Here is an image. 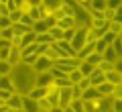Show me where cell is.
<instances>
[{
	"mask_svg": "<svg viewBox=\"0 0 122 112\" xmlns=\"http://www.w3.org/2000/svg\"><path fill=\"white\" fill-rule=\"evenodd\" d=\"M35 69L33 65H26V63H18L12 67L10 71V80H12V86L14 92L20 96H26L33 88H35Z\"/></svg>",
	"mask_w": 122,
	"mask_h": 112,
	"instance_id": "cell-1",
	"label": "cell"
},
{
	"mask_svg": "<svg viewBox=\"0 0 122 112\" xmlns=\"http://www.w3.org/2000/svg\"><path fill=\"white\" fill-rule=\"evenodd\" d=\"M77 63L79 61L75 59V57H57V59L53 61V67H57L59 71H63V73H69L71 69L77 67Z\"/></svg>",
	"mask_w": 122,
	"mask_h": 112,
	"instance_id": "cell-2",
	"label": "cell"
},
{
	"mask_svg": "<svg viewBox=\"0 0 122 112\" xmlns=\"http://www.w3.org/2000/svg\"><path fill=\"white\" fill-rule=\"evenodd\" d=\"M87 29V27H86ZM86 29H75V33H73V37H71V41H69V45H71V51H73V55L79 51V49L86 45Z\"/></svg>",
	"mask_w": 122,
	"mask_h": 112,
	"instance_id": "cell-3",
	"label": "cell"
},
{
	"mask_svg": "<svg viewBox=\"0 0 122 112\" xmlns=\"http://www.w3.org/2000/svg\"><path fill=\"white\" fill-rule=\"evenodd\" d=\"M22 12H25V14H26V16H29L33 22H37V21H43V18L47 16V12H45V8H43L41 4H39V6H26V4H25Z\"/></svg>",
	"mask_w": 122,
	"mask_h": 112,
	"instance_id": "cell-4",
	"label": "cell"
},
{
	"mask_svg": "<svg viewBox=\"0 0 122 112\" xmlns=\"http://www.w3.org/2000/svg\"><path fill=\"white\" fill-rule=\"evenodd\" d=\"M51 67H53V61L49 59V57H45V55H37L35 63H33V69H35V73H43V71H49Z\"/></svg>",
	"mask_w": 122,
	"mask_h": 112,
	"instance_id": "cell-5",
	"label": "cell"
},
{
	"mask_svg": "<svg viewBox=\"0 0 122 112\" xmlns=\"http://www.w3.org/2000/svg\"><path fill=\"white\" fill-rule=\"evenodd\" d=\"M53 47H55V51H57V55H59V57H73L71 45L67 43V41H55Z\"/></svg>",
	"mask_w": 122,
	"mask_h": 112,
	"instance_id": "cell-6",
	"label": "cell"
},
{
	"mask_svg": "<svg viewBox=\"0 0 122 112\" xmlns=\"http://www.w3.org/2000/svg\"><path fill=\"white\" fill-rule=\"evenodd\" d=\"M71 100H73L71 88H59V102H57V106L59 108H67L71 104Z\"/></svg>",
	"mask_w": 122,
	"mask_h": 112,
	"instance_id": "cell-7",
	"label": "cell"
},
{
	"mask_svg": "<svg viewBox=\"0 0 122 112\" xmlns=\"http://www.w3.org/2000/svg\"><path fill=\"white\" fill-rule=\"evenodd\" d=\"M51 84H53V75L49 71H43V73L35 75V88H49Z\"/></svg>",
	"mask_w": 122,
	"mask_h": 112,
	"instance_id": "cell-8",
	"label": "cell"
},
{
	"mask_svg": "<svg viewBox=\"0 0 122 112\" xmlns=\"http://www.w3.org/2000/svg\"><path fill=\"white\" fill-rule=\"evenodd\" d=\"M45 100H47V102L51 104L53 108L57 106V102H59V88H57L55 84H51V86L47 88V94H45Z\"/></svg>",
	"mask_w": 122,
	"mask_h": 112,
	"instance_id": "cell-9",
	"label": "cell"
},
{
	"mask_svg": "<svg viewBox=\"0 0 122 112\" xmlns=\"http://www.w3.org/2000/svg\"><path fill=\"white\" fill-rule=\"evenodd\" d=\"M104 80L112 86H120L122 84V71L120 69H112V71H106L104 73Z\"/></svg>",
	"mask_w": 122,
	"mask_h": 112,
	"instance_id": "cell-10",
	"label": "cell"
},
{
	"mask_svg": "<svg viewBox=\"0 0 122 112\" xmlns=\"http://www.w3.org/2000/svg\"><path fill=\"white\" fill-rule=\"evenodd\" d=\"M87 80H90V86H92V88H98L102 82H106V80H104V71H100L98 67L92 69V73L87 75Z\"/></svg>",
	"mask_w": 122,
	"mask_h": 112,
	"instance_id": "cell-11",
	"label": "cell"
},
{
	"mask_svg": "<svg viewBox=\"0 0 122 112\" xmlns=\"http://www.w3.org/2000/svg\"><path fill=\"white\" fill-rule=\"evenodd\" d=\"M4 104H6V106L10 108V110H20V108H22V96H20V94H16V92H14V94L10 96L8 100H6Z\"/></svg>",
	"mask_w": 122,
	"mask_h": 112,
	"instance_id": "cell-12",
	"label": "cell"
},
{
	"mask_svg": "<svg viewBox=\"0 0 122 112\" xmlns=\"http://www.w3.org/2000/svg\"><path fill=\"white\" fill-rule=\"evenodd\" d=\"M22 112H39V106H37V100H30L26 96H22Z\"/></svg>",
	"mask_w": 122,
	"mask_h": 112,
	"instance_id": "cell-13",
	"label": "cell"
},
{
	"mask_svg": "<svg viewBox=\"0 0 122 112\" xmlns=\"http://www.w3.org/2000/svg\"><path fill=\"white\" fill-rule=\"evenodd\" d=\"M98 98H100L98 90L90 86L87 90H83V92H81V98H79V100H83V102H92V100H98Z\"/></svg>",
	"mask_w": 122,
	"mask_h": 112,
	"instance_id": "cell-14",
	"label": "cell"
},
{
	"mask_svg": "<svg viewBox=\"0 0 122 112\" xmlns=\"http://www.w3.org/2000/svg\"><path fill=\"white\" fill-rule=\"evenodd\" d=\"M57 27H59L61 31H69V29H75V21L71 16H63L57 21Z\"/></svg>",
	"mask_w": 122,
	"mask_h": 112,
	"instance_id": "cell-15",
	"label": "cell"
},
{
	"mask_svg": "<svg viewBox=\"0 0 122 112\" xmlns=\"http://www.w3.org/2000/svg\"><path fill=\"white\" fill-rule=\"evenodd\" d=\"M6 61H8L10 65H18L20 63V49H16V47H10V53H8V57H6Z\"/></svg>",
	"mask_w": 122,
	"mask_h": 112,
	"instance_id": "cell-16",
	"label": "cell"
},
{
	"mask_svg": "<svg viewBox=\"0 0 122 112\" xmlns=\"http://www.w3.org/2000/svg\"><path fill=\"white\" fill-rule=\"evenodd\" d=\"M41 6L45 8V12H53L55 8H59L61 6V0H41Z\"/></svg>",
	"mask_w": 122,
	"mask_h": 112,
	"instance_id": "cell-17",
	"label": "cell"
},
{
	"mask_svg": "<svg viewBox=\"0 0 122 112\" xmlns=\"http://www.w3.org/2000/svg\"><path fill=\"white\" fill-rule=\"evenodd\" d=\"M45 94H47V88H33V90L26 94V98H30V100H41V98H45Z\"/></svg>",
	"mask_w": 122,
	"mask_h": 112,
	"instance_id": "cell-18",
	"label": "cell"
},
{
	"mask_svg": "<svg viewBox=\"0 0 122 112\" xmlns=\"http://www.w3.org/2000/svg\"><path fill=\"white\" fill-rule=\"evenodd\" d=\"M0 90L14 92V86H12V80H10V75H0Z\"/></svg>",
	"mask_w": 122,
	"mask_h": 112,
	"instance_id": "cell-19",
	"label": "cell"
},
{
	"mask_svg": "<svg viewBox=\"0 0 122 112\" xmlns=\"http://www.w3.org/2000/svg\"><path fill=\"white\" fill-rule=\"evenodd\" d=\"M35 37H37V33H33V29H30L29 33H25L20 37V49L26 47V45H30V43H35Z\"/></svg>",
	"mask_w": 122,
	"mask_h": 112,
	"instance_id": "cell-20",
	"label": "cell"
},
{
	"mask_svg": "<svg viewBox=\"0 0 122 112\" xmlns=\"http://www.w3.org/2000/svg\"><path fill=\"white\" fill-rule=\"evenodd\" d=\"M96 90H98V94H100V96H112L114 86H112V84H108V82H102Z\"/></svg>",
	"mask_w": 122,
	"mask_h": 112,
	"instance_id": "cell-21",
	"label": "cell"
},
{
	"mask_svg": "<svg viewBox=\"0 0 122 112\" xmlns=\"http://www.w3.org/2000/svg\"><path fill=\"white\" fill-rule=\"evenodd\" d=\"M83 61H86L87 65H92V67H98V63L102 61V55H100V53H96V51H94V53H90V55H87V57H86Z\"/></svg>",
	"mask_w": 122,
	"mask_h": 112,
	"instance_id": "cell-22",
	"label": "cell"
},
{
	"mask_svg": "<svg viewBox=\"0 0 122 112\" xmlns=\"http://www.w3.org/2000/svg\"><path fill=\"white\" fill-rule=\"evenodd\" d=\"M35 43H37V45H51V43H55V41L49 37V33H39V35L35 37Z\"/></svg>",
	"mask_w": 122,
	"mask_h": 112,
	"instance_id": "cell-23",
	"label": "cell"
},
{
	"mask_svg": "<svg viewBox=\"0 0 122 112\" xmlns=\"http://www.w3.org/2000/svg\"><path fill=\"white\" fill-rule=\"evenodd\" d=\"M67 80H69V82H71V86H75V84H77V82H81V80H83V75H81V73H79V69L75 67V69H71V71L67 73Z\"/></svg>",
	"mask_w": 122,
	"mask_h": 112,
	"instance_id": "cell-24",
	"label": "cell"
},
{
	"mask_svg": "<svg viewBox=\"0 0 122 112\" xmlns=\"http://www.w3.org/2000/svg\"><path fill=\"white\" fill-rule=\"evenodd\" d=\"M47 33H49V37H51L53 41H63V31H61L57 25H55V27H51Z\"/></svg>",
	"mask_w": 122,
	"mask_h": 112,
	"instance_id": "cell-25",
	"label": "cell"
},
{
	"mask_svg": "<svg viewBox=\"0 0 122 112\" xmlns=\"http://www.w3.org/2000/svg\"><path fill=\"white\" fill-rule=\"evenodd\" d=\"M108 31L114 35H122V21H110L108 22Z\"/></svg>",
	"mask_w": 122,
	"mask_h": 112,
	"instance_id": "cell-26",
	"label": "cell"
},
{
	"mask_svg": "<svg viewBox=\"0 0 122 112\" xmlns=\"http://www.w3.org/2000/svg\"><path fill=\"white\" fill-rule=\"evenodd\" d=\"M25 0H8L6 2V6H8V10H22L25 8Z\"/></svg>",
	"mask_w": 122,
	"mask_h": 112,
	"instance_id": "cell-27",
	"label": "cell"
},
{
	"mask_svg": "<svg viewBox=\"0 0 122 112\" xmlns=\"http://www.w3.org/2000/svg\"><path fill=\"white\" fill-rule=\"evenodd\" d=\"M49 31V27H47V22L45 21H37V22H33V33H47Z\"/></svg>",
	"mask_w": 122,
	"mask_h": 112,
	"instance_id": "cell-28",
	"label": "cell"
},
{
	"mask_svg": "<svg viewBox=\"0 0 122 112\" xmlns=\"http://www.w3.org/2000/svg\"><path fill=\"white\" fill-rule=\"evenodd\" d=\"M110 47L116 51V55H120V57H122V35H118L116 39L112 41V45H110Z\"/></svg>",
	"mask_w": 122,
	"mask_h": 112,
	"instance_id": "cell-29",
	"label": "cell"
},
{
	"mask_svg": "<svg viewBox=\"0 0 122 112\" xmlns=\"http://www.w3.org/2000/svg\"><path fill=\"white\" fill-rule=\"evenodd\" d=\"M10 71H12V65L6 59H0V75H10Z\"/></svg>",
	"mask_w": 122,
	"mask_h": 112,
	"instance_id": "cell-30",
	"label": "cell"
},
{
	"mask_svg": "<svg viewBox=\"0 0 122 112\" xmlns=\"http://www.w3.org/2000/svg\"><path fill=\"white\" fill-rule=\"evenodd\" d=\"M110 112H122V98L110 100Z\"/></svg>",
	"mask_w": 122,
	"mask_h": 112,
	"instance_id": "cell-31",
	"label": "cell"
},
{
	"mask_svg": "<svg viewBox=\"0 0 122 112\" xmlns=\"http://www.w3.org/2000/svg\"><path fill=\"white\" fill-rule=\"evenodd\" d=\"M98 69L106 73V71H112V69H116V65H114V63H110V61H104V59H102L100 63H98Z\"/></svg>",
	"mask_w": 122,
	"mask_h": 112,
	"instance_id": "cell-32",
	"label": "cell"
},
{
	"mask_svg": "<svg viewBox=\"0 0 122 112\" xmlns=\"http://www.w3.org/2000/svg\"><path fill=\"white\" fill-rule=\"evenodd\" d=\"M106 47H108V45H106L104 39H96V43H94V51H96V53H100V55H102V53L106 51Z\"/></svg>",
	"mask_w": 122,
	"mask_h": 112,
	"instance_id": "cell-33",
	"label": "cell"
},
{
	"mask_svg": "<svg viewBox=\"0 0 122 112\" xmlns=\"http://www.w3.org/2000/svg\"><path fill=\"white\" fill-rule=\"evenodd\" d=\"M43 55H45V57H49V59H51V61H55L57 57H59V55H57V51H55V47H53V43L49 45L47 49H45V53H43Z\"/></svg>",
	"mask_w": 122,
	"mask_h": 112,
	"instance_id": "cell-34",
	"label": "cell"
},
{
	"mask_svg": "<svg viewBox=\"0 0 122 112\" xmlns=\"http://www.w3.org/2000/svg\"><path fill=\"white\" fill-rule=\"evenodd\" d=\"M92 10H106V0H90Z\"/></svg>",
	"mask_w": 122,
	"mask_h": 112,
	"instance_id": "cell-35",
	"label": "cell"
},
{
	"mask_svg": "<svg viewBox=\"0 0 122 112\" xmlns=\"http://www.w3.org/2000/svg\"><path fill=\"white\" fill-rule=\"evenodd\" d=\"M122 0H106V8L108 10H120Z\"/></svg>",
	"mask_w": 122,
	"mask_h": 112,
	"instance_id": "cell-36",
	"label": "cell"
},
{
	"mask_svg": "<svg viewBox=\"0 0 122 112\" xmlns=\"http://www.w3.org/2000/svg\"><path fill=\"white\" fill-rule=\"evenodd\" d=\"M20 14H22V10H10V14H8L10 25H16V22L20 21Z\"/></svg>",
	"mask_w": 122,
	"mask_h": 112,
	"instance_id": "cell-37",
	"label": "cell"
},
{
	"mask_svg": "<svg viewBox=\"0 0 122 112\" xmlns=\"http://www.w3.org/2000/svg\"><path fill=\"white\" fill-rule=\"evenodd\" d=\"M14 33H12V27H8V29H2L0 31V39H6V41H12Z\"/></svg>",
	"mask_w": 122,
	"mask_h": 112,
	"instance_id": "cell-38",
	"label": "cell"
},
{
	"mask_svg": "<svg viewBox=\"0 0 122 112\" xmlns=\"http://www.w3.org/2000/svg\"><path fill=\"white\" fill-rule=\"evenodd\" d=\"M18 25H22V27H26V29H33V21H30V18L26 16L25 12L20 14V21H18Z\"/></svg>",
	"mask_w": 122,
	"mask_h": 112,
	"instance_id": "cell-39",
	"label": "cell"
},
{
	"mask_svg": "<svg viewBox=\"0 0 122 112\" xmlns=\"http://www.w3.org/2000/svg\"><path fill=\"white\" fill-rule=\"evenodd\" d=\"M69 106L73 108V112H86V110H83V102H81V100H71Z\"/></svg>",
	"mask_w": 122,
	"mask_h": 112,
	"instance_id": "cell-40",
	"label": "cell"
},
{
	"mask_svg": "<svg viewBox=\"0 0 122 112\" xmlns=\"http://www.w3.org/2000/svg\"><path fill=\"white\" fill-rule=\"evenodd\" d=\"M116 37H118V35H114V33H110V31H106V33L102 35V39L106 41V45H112V41L116 39Z\"/></svg>",
	"mask_w": 122,
	"mask_h": 112,
	"instance_id": "cell-41",
	"label": "cell"
},
{
	"mask_svg": "<svg viewBox=\"0 0 122 112\" xmlns=\"http://www.w3.org/2000/svg\"><path fill=\"white\" fill-rule=\"evenodd\" d=\"M75 88H79V90H87V88H90V80H87V78H83L81 80V82H77V84H75Z\"/></svg>",
	"mask_w": 122,
	"mask_h": 112,
	"instance_id": "cell-42",
	"label": "cell"
},
{
	"mask_svg": "<svg viewBox=\"0 0 122 112\" xmlns=\"http://www.w3.org/2000/svg\"><path fill=\"white\" fill-rule=\"evenodd\" d=\"M8 27H12V25H10V21H8V16H0V31H2V29H8Z\"/></svg>",
	"mask_w": 122,
	"mask_h": 112,
	"instance_id": "cell-43",
	"label": "cell"
},
{
	"mask_svg": "<svg viewBox=\"0 0 122 112\" xmlns=\"http://www.w3.org/2000/svg\"><path fill=\"white\" fill-rule=\"evenodd\" d=\"M112 98H122V84H120V86H114V90H112Z\"/></svg>",
	"mask_w": 122,
	"mask_h": 112,
	"instance_id": "cell-44",
	"label": "cell"
},
{
	"mask_svg": "<svg viewBox=\"0 0 122 112\" xmlns=\"http://www.w3.org/2000/svg\"><path fill=\"white\" fill-rule=\"evenodd\" d=\"M12 94H14V92H6V90H0V100H4V102H6V100H8L10 96H12Z\"/></svg>",
	"mask_w": 122,
	"mask_h": 112,
	"instance_id": "cell-45",
	"label": "cell"
},
{
	"mask_svg": "<svg viewBox=\"0 0 122 112\" xmlns=\"http://www.w3.org/2000/svg\"><path fill=\"white\" fill-rule=\"evenodd\" d=\"M8 14H10L8 6H6V4H0V16H8Z\"/></svg>",
	"mask_w": 122,
	"mask_h": 112,
	"instance_id": "cell-46",
	"label": "cell"
},
{
	"mask_svg": "<svg viewBox=\"0 0 122 112\" xmlns=\"http://www.w3.org/2000/svg\"><path fill=\"white\" fill-rule=\"evenodd\" d=\"M12 45H10V41H6V39H0V51L2 49H10Z\"/></svg>",
	"mask_w": 122,
	"mask_h": 112,
	"instance_id": "cell-47",
	"label": "cell"
},
{
	"mask_svg": "<svg viewBox=\"0 0 122 112\" xmlns=\"http://www.w3.org/2000/svg\"><path fill=\"white\" fill-rule=\"evenodd\" d=\"M63 112H73V108H71V106H67V108H63Z\"/></svg>",
	"mask_w": 122,
	"mask_h": 112,
	"instance_id": "cell-48",
	"label": "cell"
},
{
	"mask_svg": "<svg viewBox=\"0 0 122 112\" xmlns=\"http://www.w3.org/2000/svg\"><path fill=\"white\" fill-rule=\"evenodd\" d=\"M16 112H22V110H16Z\"/></svg>",
	"mask_w": 122,
	"mask_h": 112,
	"instance_id": "cell-49",
	"label": "cell"
}]
</instances>
